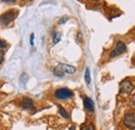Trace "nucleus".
Here are the masks:
<instances>
[{"label":"nucleus","instance_id":"15","mask_svg":"<svg viewBox=\"0 0 135 130\" xmlns=\"http://www.w3.org/2000/svg\"><path fill=\"white\" fill-rule=\"evenodd\" d=\"M3 56H4V52H3V50L0 49V64H1L2 61H3Z\"/></svg>","mask_w":135,"mask_h":130},{"label":"nucleus","instance_id":"4","mask_svg":"<svg viewBox=\"0 0 135 130\" xmlns=\"http://www.w3.org/2000/svg\"><path fill=\"white\" fill-rule=\"evenodd\" d=\"M126 50H127V46H126V44H125L123 41H118V43H117V45H115V47H114V49L110 52L109 56H110L111 58L117 57V56H118V55L123 54L124 52H126Z\"/></svg>","mask_w":135,"mask_h":130},{"label":"nucleus","instance_id":"8","mask_svg":"<svg viewBox=\"0 0 135 130\" xmlns=\"http://www.w3.org/2000/svg\"><path fill=\"white\" fill-rule=\"evenodd\" d=\"M83 105H84L85 109L90 112V113H93L95 109V105H94L93 100L88 97H83Z\"/></svg>","mask_w":135,"mask_h":130},{"label":"nucleus","instance_id":"5","mask_svg":"<svg viewBox=\"0 0 135 130\" xmlns=\"http://www.w3.org/2000/svg\"><path fill=\"white\" fill-rule=\"evenodd\" d=\"M15 17H16V14L14 11H8L5 14L0 16V24H3V25L8 24L15 19Z\"/></svg>","mask_w":135,"mask_h":130},{"label":"nucleus","instance_id":"20","mask_svg":"<svg viewBox=\"0 0 135 130\" xmlns=\"http://www.w3.org/2000/svg\"><path fill=\"white\" fill-rule=\"evenodd\" d=\"M91 1H99V0H91Z\"/></svg>","mask_w":135,"mask_h":130},{"label":"nucleus","instance_id":"19","mask_svg":"<svg viewBox=\"0 0 135 130\" xmlns=\"http://www.w3.org/2000/svg\"><path fill=\"white\" fill-rule=\"evenodd\" d=\"M69 130H75V127H74V126H72V127H71Z\"/></svg>","mask_w":135,"mask_h":130},{"label":"nucleus","instance_id":"11","mask_svg":"<svg viewBox=\"0 0 135 130\" xmlns=\"http://www.w3.org/2000/svg\"><path fill=\"white\" fill-rule=\"evenodd\" d=\"M84 78H85V82H86L87 84H89V83H90V73H89V68H86V70H85Z\"/></svg>","mask_w":135,"mask_h":130},{"label":"nucleus","instance_id":"7","mask_svg":"<svg viewBox=\"0 0 135 130\" xmlns=\"http://www.w3.org/2000/svg\"><path fill=\"white\" fill-rule=\"evenodd\" d=\"M65 74H74L76 72V68L73 67V66H70V65H66V64H58L57 66Z\"/></svg>","mask_w":135,"mask_h":130},{"label":"nucleus","instance_id":"10","mask_svg":"<svg viewBox=\"0 0 135 130\" xmlns=\"http://www.w3.org/2000/svg\"><path fill=\"white\" fill-rule=\"evenodd\" d=\"M53 74L56 75V76H58V77H62V76H65V73H64L58 67H56V68L53 69Z\"/></svg>","mask_w":135,"mask_h":130},{"label":"nucleus","instance_id":"18","mask_svg":"<svg viewBox=\"0 0 135 130\" xmlns=\"http://www.w3.org/2000/svg\"><path fill=\"white\" fill-rule=\"evenodd\" d=\"M0 1H5V2H15V0H0Z\"/></svg>","mask_w":135,"mask_h":130},{"label":"nucleus","instance_id":"2","mask_svg":"<svg viewBox=\"0 0 135 130\" xmlns=\"http://www.w3.org/2000/svg\"><path fill=\"white\" fill-rule=\"evenodd\" d=\"M135 91L134 85L129 80H123L119 83V93L120 94H126V95H131Z\"/></svg>","mask_w":135,"mask_h":130},{"label":"nucleus","instance_id":"13","mask_svg":"<svg viewBox=\"0 0 135 130\" xmlns=\"http://www.w3.org/2000/svg\"><path fill=\"white\" fill-rule=\"evenodd\" d=\"M80 130H95V128L90 124H83V125H81Z\"/></svg>","mask_w":135,"mask_h":130},{"label":"nucleus","instance_id":"16","mask_svg":"<svg viewBox=\"0 0 135 130\" xmlns=\"http://www.w3.org/2000/svg\"><path fill=\"white\" fill-rule=\"evenodd\" d=\"M4 47H6V44H5L4 41H2V40L0 39V48H4Z\"/></svg>","mask_w":135,"mask_h":130},{"label":"nucleus","instance_id":"9","mask_svg":"<svg viewBox=\"0 0 135 130\" xmlns=\"http://www.w3.org/2000/svg\"><path fill=\"white\" fill-rule=\"evenodd\" d=\"M57 107H58V113L60 114V115L61 117H64L65 119H69L70 118V115H69V114H68V112L60 105V104H57Z\"/></svg>","mask_w":135,"mask_h":130},{"label":"nucleus","instance_id":"6","mask_svg":"<svg viewBox=\"0 0 135 130\" xmlns=\"http://www.w3.org/2000/svg\"><path fill=\"white\" fill-rule=\"evenodd\" d=\"M21 107L22 108H24V109H27V110H33L34 109V102L32 99H30V98L26 97L24 98L22 101H21Z\"/></svg>","mask_w":135,"mask_h":130},{"label":"nucleus","instance_id":"14","mask_svg":"<svg viewBox=\"0 0 135 130\" xmlns=\"http://www.w3.org/2000/svg\"><path fill=\"white\" fill-rule=\"evenodd\" d=\"M68 20H69V18H68V17H64V18H61V19L59 20V22H58V23H59V24H64V23H66V21H68Z\"/></svg>","mask_w":135,"mask_h":130},{"label":"nucleus","instance_id":"3","mask_svg":"<svg viewBox=\"0 0 135 130\" xmlns=\"http://www.w3.org/2000/svg\"><path fill=\"white\" fill-rule=\"evenodd\" d=\"M54 97L56 99H59V100H67L69 98L73 97V92L67 87H61V89H58L55 91Z\"/></svg>","mask_w":135,"mask_h":130},{"label":"nucleus","instance_id":"1","mask_svg":"<svg viewBox=\"0 0 135 130\" xmlns=\"http://www.w3.org/2000/svg\"><path fill=\"white\" fill-rule=\"evenodd\" d=\"M124 125L129 129H135V112H128L124 115Z\"/></svg>","mask_w":135,"mask_h":130},{"label":"nucleus","instance_id":"17","mask_svg":"<svg viewBox=\"0 0 135 130\" xmlns=\"http://www.w3.org/2000/svg\"><path fill=\"white\" fill-rule=\"evenodd\" d=\"M33 38H34V35L31 34V35H30V44H31V45H33Z\"/></svg>","mask_w":135,"mask_h":130},{"label":"nucleus","instance_id":"12","mask_svg":"<svg viewBox=\"0 0 135 130\" xmlns=\"http://www.w3.org/2000/svg\"><path fill=\"white\" fill-rule=\"evenodd\" d=\"M61 39V33L60 32H55L53 35V43L54 44H57Z\"/></svg>","mask_w":135,"mask_h":130}]
</instances>
